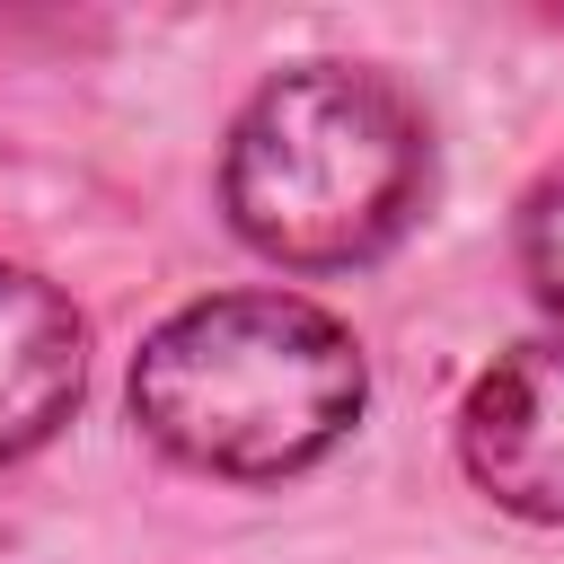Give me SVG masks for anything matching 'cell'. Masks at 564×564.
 I'll return each instance as SVG.
<instances>
[{"instance_id":"obj_1","label":"cell","mask_w":564,"mask_h":564,"mask_svg":"<svg viewBox=\"0 0 564 564\" xmlns=\"http://www.w3.org/2000/svg\"><path fill=\"white\" fill-rule=\"evenodd\" d=\"M370 370L344 317L300 291H220L176 308L132 361V423L194 476L273 485L361 423Z\"/></svg>"},{"instance_id":"obj_2","label":"cell","mask_w":564,"mask_h":564,"mask_svg":"<svg viewBox=\"0 0 564 564\" xmlns=\"http://www.w3.org/2000/svg\"><path fill=\"white\" fill-rule=\"evenodd\" d=\"M432 194V123L370 62H300L247 97L220 150L229 229L291 264L344 273L388 256Z\"/></svg>"},{"instance_id":"obj_3","label":"cell","mask_w":564,"mask_h":564,"mask_svg":"<svg viewBox=\"0 0 564 564\" xmlns=\"http://www.w3.org/2000/svg\"><path fill=\"white\" fill-rule=\"evenodd\" d=\"M458 458L502 511L564 529V335H538V344L502 352L467 388Z\"/></svg>"},{"instance_id":"obj_4","label":"cell","mask_w":564,"mask_h":564,"mask_svg":"<svg viewBox=\"0 0 564 564\" xmlns=\"http://www.w3.org/2000/svg\"><path fill=\"white\" fill-rule=\"evenodd\" d=\"M79 388H88V326H79V308L44 273L0 264V467L44 449L70 423Z\"/></svg>"},{"instance_id":"obj_5","label":"cell","mask_w":564,"mask_h":564,"mask_svg":"<svg viewBox=\"0 0 564 564\" xmlns=\"http://www.w3.org/2000/svg\"><path fill=\"white\" fill-rule=\"evenodd\" d=\"M520 273H529V291L564 317V167H546V176L529 185V203H520Z\"/></svg>"}]
</instances>
